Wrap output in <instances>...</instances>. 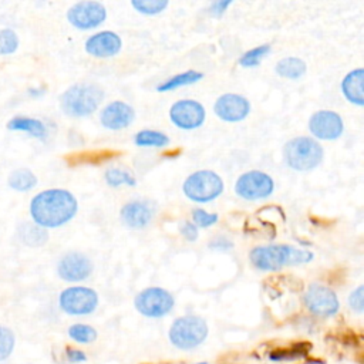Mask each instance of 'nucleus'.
<instances>
[{"label": "nucleus", "mask_w": 364, "mask_h": 364, "mask_svg": "<svg viewBox=\"0 0 364 364\" xmlns=\"http://www.w3.org/2000/svg\"><path fill=\"white\" fill-rule=\"evenodd\" d=\"M203 78V74L200 71H196V70H188V71H183L181 74H176L168 80H165L162 84H159L156 87V91L159 92H166V91H172L175 88H179V87H185V85H191V84H195L198 81H200Z\"/></svg>", "instance_id": "nucleus-24"}, {"label": "nucleus", "mask_w": 364, "mask_h": 364, "mask_svg": "<svg viewBox=\"0 0 364 364\" xmlns=\"http://www.w3.org/2000/svg\"><path fill=\"white\" fill-rule=\"evenodd\" d=\"M182 189L188 199L205 203L216 199L223 192V181L216 172L210 169H200L185 179Z\"/></svg>", "instance_id": "nucleus-6"}, {"label": "nucleus", "mask_w": 364, "mask_h": 364, "mask_svg": "<svg viewBox=\"0 0 364 364\" xmlns=\"http://www.w3.org/2000/svg\"><path fill=\"white\" fill-rule=\"evenodd\" d=\"M206 118V111L196 100H179L169 108V119L181 129L199 128Z\"/></svg>", "instance_id": "nucleus-12"}, {"label": "nucleus", "mask_w": 364, "mask_h": 364, "mask_svg": "<svg viewBox=\"0 0 364 364\" xmlns=\"http://www.w3.org/2000/svg\"><path fill=\"white\" fill-rule=\"evenodd\" d=\"M16 336L13 330L7 326L0 324V363L7 360L14 351Z\"/></svg>", "instance_id": "nucleus-31"}, {"label": "nucleus", "mask_w": 364, "mask_h": 364, "mask_svg": "<svg viewBox=\"0 0 364 364\" xmlns=\"http://www.w3.org/2000/svg\"><path fill=\"white\" fill-rule=\"evenodd\" d=\"M28 210L36 225L44 229H54L65 225L75 216L78 202L70 191L50 188L31 198Z\"/></svg>", "instance_id": "nucleus-1"}, {"label": "nucleus", "mask_w": 364, "mask_h": 364, "mask_svg": "<svg viewBox=\"0 0 364 364\" xmlns=\"http://www.w3.org/2000/svg\"><path fill=\"white\" fill-rule=\"evenodd\" d=\"M313 257V252L299 249L291 245L256 246L249 253L252 264L263 272H276L284 266L309 263Z\"/></svg>", "instance_id": "nucleus-2"}, {"label": "nucleus", "mask_w": 364, "mask_h": 364, "mask_svg": "<svg viewBox=\"0 0 364 364\" xmlns=\"http://www.w3.org/2000/svg\"><path fill=\"white\" fill-rule=\"evenodd\" d=\"M168 0H132L131 6L141 14L154 16L164 11L168 7Z\"/></svg>", "instance_id": "nucleus-30"}, {"label": "nucleus", "mask_w": 364, "mask_h": 364, "mask_svg": "<svg viewBox=\"0 0 364 364\" xmlns=\"http://www.w3.org/2000/svg\"><path fill=\"white\" fill-rule=\"evenodd\" d=\"M134 118H135L134 108L124 101H112L107 104L100 112L101 125L111 131H118L129 127Z\"/></svg>", "instance_id": "nucleus-16"}, {"label": "nucleus", "mask_w": 364, "mask_h": 364, "mask_svg": "<svg viewBox=\"0 0 364 364\" xmlns=\"http://www.w3.org/2000/svg\"><path fill=\"white\" fill-rule=\"evenodd\" d=\"M36 173L28 168H16L7 176V185L17 192H28L37 185Z\"/></svg>", "instance_id": "nucleus-22"}, {"label": "nucleus", "mask_w": 364, "mask_h": 364, "mask_svg": "<svg viewBox=\"0 0 364 364\" xmlns=\"http://www.w3.org/2000/svg\"><path fill=\"white\" fill-rule=\"evenodd\" d=\"M303 301L307 310L317 317H331L340 309L338 297L334 290L320 283H311L307 287Z\"/></svg>", "instance_id": "nucleus-10"}, {"label": "nucleus", "mask_w": 364, "mask_h": 364, "mask_svg": "<svg viewBox=\"0 0 364 364\" xmlns=\"http://www.w3.org/2000/svg\"><path fill=\"white\" fill-rule=\"evenodd\" d=\"M274 191V182L270 175L263 171H247L242 173L236 183L235 192L246 200H257L270 196Z\"/></svg>", "instance_id": "nucleus-9"}, {"label": "nucleus", "mask_w": 364, "mask_h": 364, "mask_svg": "<svg viewBox=\"0 0 364 364\" xmlns=\"http://www.w3.org/2000/svg\"><path fill=\"white\" fill-rule=\"evenodd\" d=\"M104 100V90L92 82H77L60 95L61 111L74 118L94 114Z\"/></svg>", "instance_id": "nucleus-3"}, {"label": "nucleus", "mask_w": 364, "mask_h": 364, "mask_svg": "<svg viewBox=\"0 0 364 364\" xmlns=\"http://www.w3.org/2000/svg\"><path fill=\"white\" fill-rule=\"evenodd\" d=\"M274 70L283 78L299 80L300 77H303L306 74L307 65H306L304 60H301L299 57H284L277 61Z\"/></svg>", "instance_id": "nucleus-23"}, {"label": "nucleus", "mask_w": 364, "mask_h": 364, "mask_svg": "<svg viewBox=\"0 0 364 364\" xmlns=\"http://www.w3.org/2000/svg\"><path fill=\"white\" fill-rule=\"evenodd\" d=\"M17 237L26 246L38 247L48 240V232L34 222H21L17 228Z\"/></svg>", "instance_id": "nucleus-21"}, {"label": "nucleus", "mask_w": 364, "mask_h": 364, "mask_svg": "<svg viewBox=\"0 0 364 364\" xmlns=\"http://www.w3.org/2000/svg\"><path fill=\"white\" fill-rule=\"evenodd\" d=\"M119 216L125 226L131 229H144L152 220L154 208L148 202L132 200L121 208Z\"/></svg>", "instance_id": "nucleus-18"}, {"label": "nucleus", "mask_w": 364, "mask_h": 364, "mask_svg": "<svg viewBox=\"0 0 364 364\" xmlns=\"http://www.w3.org/2000/svg\"><path fill=\"white\" fill-rule=\"evenodd\" d=\"M363 81H364V70L355 68L346 74L341 81V92L344 97L358 107L364 104V91H363Z\"/></svg>", "instance_id": "nucleus-19"}, {"label": "nucleus", "mask_w": 364, "mask_h": 364, "mask_svg": "<svg viewBox=\"0 0 364 364\" xmlns=\"http://www.w3.org/2000/svg\"><path fill=\"white\" fill-rule=\"evenodd\" d=\"M107 18V9L102 3L84 0L74 3L67 10V20L80 30H91L101 26Z\"/></svg>", "instance_id": "nucleus-11"}, {"label": "nucleus", "mask_w": 364, "mask_h": 364, "mask_svg": "<svg viewBox=\"0 0 364 364\" xmlns=\"http://www.w3.org/2000/svg\"><path fill=\"white\" fill-rule=\"evenodd\" d=\"M91 259L81 252H68L57 263V274L70 283L82 282L92 273Z\"/></svg>", "instance_id": "nucleus-13"}, {"label": "nucleus", "mask_w": 364, "mask_h": 364, "mask_svg": "<svg viewBox=\"0 0 364 364\" xmlns=\"http://www.w3.org/2000/svg\"><path fill=\"white\" fill-rule=\"evenodd\" d=\"M6 128L9 131H20V132H27L34 138L44 139L47 136V127L41 119L31 118V117H24V115H16L10 118L6 124Z\"/></svg>", "instance_id": "nucleus-20"}, {"label": "nucleus", "mask_w": 364, "mask_h": 364, "mask_svg": "<svg viewBox=\"0 0 364 364\" xmlns=\"http://www.w3.org/2000/svg\"><path fill=\"white\" fill-rule=\"evenodd\" d=\"M213 111L222 121L239 122L250 114V102L243 95L228 92L215 101Z\"/></svg>", "instance_id": "nucleus-15"}, {"label": "nucleus", "mask_w": 364, "mask_h": 364, "mask_svg": "<svg viewBox=\"0 0 364 364\" xmlns=\"http://www.w3.org/2000/svg\"><path fill=\"white\" fill-rule=\"evenodd\" d=\"M323 148L314 138L296 136L283 146L284 162L294 171L307 172L317 168L323 159Z\"/></svg>", "instance_id": "nucleus-4"}, {"label": "nucleus", "mask_w": 364, "mask_h": 364, "mask_svg": "<svg viewBox=\"0 0 364 364\" xmlns=\"http://www.w3.org/2000/svg\"><path fill=\"white\" fill-rule=\"evenodd\" d=\"M192 219H193V225L199 226V228H209L212 225H215L218 222V215L216 213H209L205 209L196 208L192 210Z\"/></svg>", "instance_id": "nucleus-32"}, {"label": "nucleus", "mask_w": 364, "mask_h": 364, "mask_svg": "<svg viewBox=\"0 0 364 364\" xmlns=\"http://www.w3.org/2000/svg\"><path fill=\"white\" fill-rule=\"evenodd\" d=\"M272 50V46L270 44H262V46H257L249 51H246L240 60H239V64L242 67H246V68H253V67H257L262 60L270 53Z\"/></svg>", "instance_id": "nucleus-27"}, {"label": "nucleus", "mask_w": 364, "mask_h": 364, "mask_svg": "<svg viewBox=\"0 0 364 364\" xmlns=\"http://www.w3.org/2000/svg\"><path fill=\"white\" fill-rule=\"evenodd\" d=\"M232 4L230 0H218V1H213L209 7V11L212 16L215 17H220L226 10L228 7Z\"/></svg>", "instance_id": "nucleus-37"}, {"label": "nucleus", "mask_w": 364, "mask_h": 364, "mask_svg": "<svg viewBox=\"0 0 364 364\" xmlns=\"http://www.w3.org/2000/svg\"><path fill=\"white\" fill-rule=\"evenodd\" d=\"M60 309L70 316L91 314L98 306V294L85 286H70L58 296Z\"/></svg>", "instance_id": "nucleus-8"}, {"label": "nucleus", "mask_w": 364, "mask_h": 364, "mask_svg": "<svg viewBox=\"0 0 364 364\" xmlns=\"http://www.w3.org/2000/svg\"><path fill=\"white\" fill-rule=\"evenodd\" d=\"M68 333V337L71 340H74L75 343H80V344H90L92 341L97 340V330L88 324H84V323H75V324H71L67 330Z\"/></svg>", "instance_id": "nucleus-26"}, {"label": "nucleus", "mask_w": 364, "mask_h": 364, "mask_svg": "<svg viewBox=\"0 0 364 364\" xmlns=\"http://www.w3.org/2000/svg\"><path fill=\"white\" fill-rule=\"evenodd\" d=\"M20 46L18 34L9 27L0 28V55H10L17 51Z\"/></svg>", "instance_id": "nucleus-29"}, {"label": "nucleus", "mask_w": 364, "mask_h": 364, "mask_svg": "<svg viewBox=\"0 0 364 364\" xmlns=\"http://www.w3.org/2000/svg\"><path fill=\"white\" fill-rule=\"evenodd\" d=\"M134 142L138 146H156L162 148L169 144V138L166 134L155 131V129H142L135 134Z\"/></svg>", "instance_id": "nucleus-25"}, {"label": "nucleus", "mask_w": 364, "mask_h": 364, "mask_svg": "<svg viewBox=\"0 0 364 364\" xmlns=\"http://www.w3.org/2000/svg\"><path fill=\"white\" fill-rule=\"evenodd\" d=\"M310 348V344L307 347H296L290 350H277L270 354V360L273 361H282V360H297V357H303Z\"/></svg>", "instance_id": "nucleus-33"}, {"label": "nucleus", "mask_w": 364, "mask_h": 364, "mask_svg": "<svg viewBox=\"0 0 364 364\" xmlns=\"http://www.w3.org/2000/svg\"><path fill=\"white\" fill-rule=\"evenodd\" d=\"M195 364H209V363H206V361H200V363H195Z\"/></svg>", "instance_id": "nucleus-38"}, {"label": "nucleus", "mask_w": 364, "mask_h": 364, "mask_svg": "<svg viewBox=\"0 0 364 364\" xmlns=\"http://www.w3.org/2000/svg\"><path fill=\"white\" fill-rule=\"evenodd\" d=\"M134 306L145 317L159 318L171 313L175 306L173 296L162 287H146L141 290L134 300Z\"/></svg>", "instance_id": "nucleus-7"}, {"label": "nucleus", "mask_w": 364, "mask_h": 364, "mask_svg": "<svg viewBox=\"0 0 364 364\" xmlns=\"http://www.w3.org/2000/svg\"><path fill=\"white\" fill-rule=\"evenodd\" d=\"M104 178L109 186H121V185H129L135 186L136 181L134 175L127 169L119 168H111L104 173Z\"/></svg>", "instance_id": "nucleus-28"}, {"label": "nucleus", "mask_w": 364, "mask_h": 364, "mask_svg": "<svg viewBox=\"0 0 364 364\" xmlns=\"http://www.w3.org/2000/svg\"><path fill=\"white\" fill-rule=\"evenodd\" d=\"M65 358L70 363H84L87 360V354L82 350H80V348L67 347L65 348Z\"/></svg>", "instance_id": "nucleus-36"}, {"label": "nucleus", "mask_w": 364, "mask_h": 364, "mask_svg": "<svg viewBox=\"0 0 364 364\" xmlns=\"http://www.w3.org/2000/svg\"><path fill=\"white\" fill-rule=\"evenodd\" d=\"M348 306L357 313H361L364 310V287L363 286H358L355 290L350 293Z\"/></svg>", "instance_id": "nucleus-34"}, {"label": "nucleus", "mask_w": 364, "mask_h": 364, "mask_svg": "<svg viewBox=\"0 0 364 364\" xmlns=\"http://www.w3.org/2000/svg\"><path fill=\"white\" fill-rule=\"evenodd\" d=\"M309 129L317 139L333 141L341 136L344 131V122L337 112L330 109H320L310 117Z\"/></svg>", "instance_id": "nucleus-14"}, {"label": "nucleus", "mask_w": 364, "mask_h": 364, "mask_svg": "<svg viewBox=\"0 0 364 364\" xmlns=\"http://www.w3.org/2000/svg\"><path fill=\"white\" fill-rule=\"evenodd\" d=\"M179 230H181L182 236H183L185 239L191 240V242H193V240L198 239V235H199L198 228H196L192 222H189V220H183V222L179 225Z\"/></svg>", "instance_id": "nucleus-35"}, {"label": "nucleus", "mask_w": 364, "mask_h": 364, "mask_svg": "<svg viewBox=\"0 0 364 364\" xmlns=\"http://www.w3.org/2000/svg\"><path fill=\"white\" fill-rule=\"evenodd\" d=\"M208 331L205 318L195 314H186L173 320L168 337L176 348L192 350L206 340Z\"/></svg>", "instance_id": "nucleus-5"}, {"label": "nucleus", "mask_w": 364, "mask_h": 364, "mask_svg": "<svg viewBox=\"0 0 364 364\" xmlns=\"http://www.w3.org/2000/svg\"><path fill=\"white\" fill-rule=\"evenodd\" d=\"M85 51L97 58L114 57L121 51L122 40L121 37L109 30L95 33L90 36L84 44Z\"/></svg>", "instance_id": "nucleus-17"}]
</instances>
